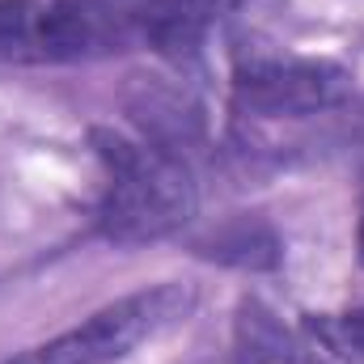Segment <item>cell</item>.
Returning a JSON list of instances; mask_svg holds the SVG:
<instances>
[{
  "instance_id": "obj_1",
  "label": "cell",
  "mask_w": 364,
  "mask_h": 364,
  "mask_svg": "<svg viewBox=\"0 0 364 364\" xmlns=\"http://www.w3.org/2000/svg\"><path fill=\"white\" fill-rule=\"evenodd\" d=\"M229 0H0V68L195 55Z\"/></svg>"
},
{
  "instance_id": "obj_2",
  "label": "cell",
  "mask_w": 364,
  "mask_h": 364,
  "mask_svg": "<svg viewBox=\"0 0 364 364\" xmlns=\"http://www.w3.org/2000/svg\"><path fill=\"white\" fill-rule=\"evenodd\" d=\"M93 149L102 157L106 186L97 203V233L114 246H140L178 233L195 216L199 191L174 149L144 144L97 127Z\"/></svg>"
},
{
  "instance_id": "obj_3",
  "label": "cell",
  "mask_w": 364,
  "mask_h": 364,
  "mask_svg": "<svg viewBox=\"0 0 364 364\" xmlns=\"http://www.w3.org/2000/svg\"><path fill=\"white\" fill-rule=\"evenodd\" d=\"M191 309H195V288L166 279V284L140 288V292L97 309L81 326L13 356L9 364H114L132 356L140 343L157 339L161 331L178 326Z\"/></svg>"
},
{
  "instance_id": "obj_4",
  "label": "cell",
  "mask_w": 364,
  "mask_h": 364,
  "mask_svg": "<svg viewBox=\"0 0 364 364\" xmlns=\"http://www.w3.org/2000/svg\"><path fill=\"white\" fill-rule=\"evenodd\" d=\"M352 97V73L335 60L250 55L233 73V110L246 119H318Z\"/></svg>"
},
{
  "instance_id": "obj_5",
  "label": "cell",
  "mask_w": 364,
  "mask_h": 364,
  "mask_svg": "<svg viewBox=\"0 0 364 364\" xmlns=\"http://www.w3.org/2000/svg\"><path fill=\"white\" fill-rule=\"evenodd\" d=\"M233 364H326L309 343H301L272 309L255 296L237 305L233 318Z\"/></svg>"
},
{
  "instance_id": "obj_6",
  "label": "cell",
  "mask_w": 364,
  "mask_h": 364,
  "mask_svg": "<svg viewBox=\"0 0 364 364\" xmlns=\"http://www.w3.org/2000/svg\"><path fill=\"white\" fill-rule=\"evenodd\" d=\"M199 255H208L216 263H229V267H246V272H272L284 259L275 229L267 220H259V216H233V220H225L220 229H212L199 242Z\"/></svg>"
},
{
  "instance_id": "obj_7",
  "label": "cell",
  "mask_w": 364,
  "mask_h": 364,
  "mask_svg": "<svg viewBox=\"0 0 364 364\" xmlns=\"http://www.w3.org/2000/svg\"><path fill=\"white\" fill-rule=\"evenodd\" d=\"M305 331L318 339L322 352L348 364H364V314H309Z\"/></svg>"
},
{
  "instance_id": "obj_8",
  "label": "cell",
  "mask_w": 364,
  "mask_h": 364,
  "mask_svg": "<svg viewBox=\"0 0 364 364\" xmlns=\"http://www.w3.org/2000/svg\"><path fill=\"white\" fill-rule=\"evenodd\" d=\"M322 140L335 153H343V157L364 166V97H348L343 106L331 110V123H326Z\"/></svg>"
},
{
  "instance_id": "obj_9",
  "label": "cell",
  "mask_w": 364,
  "mask_h": 364,
  "mask_svg": "<svg viewBox=\"0 0 364 364\" xmlns=\"http://www.w3.org/2000/svg\"><path fill=\"white\" fill-rule=\"evenodd\" d=\"M356 250H360V263H364V220H360V229H356Z\"/></svg>"
},
{
  "instance_id": "obj_10",
  "label": "cell",
  "mask_w": 364,
  "mask_h": 364,
  "mask_svg": "<svg viewBox=\"0 0 364 364\" xmlns=\"http://www.w3.org/2000/svg\"><path fill=\"white\" fill-rule=\"evenodd\" d=\"M360 314H364V309H360Z\"/></svg>"
}]
</instances>
